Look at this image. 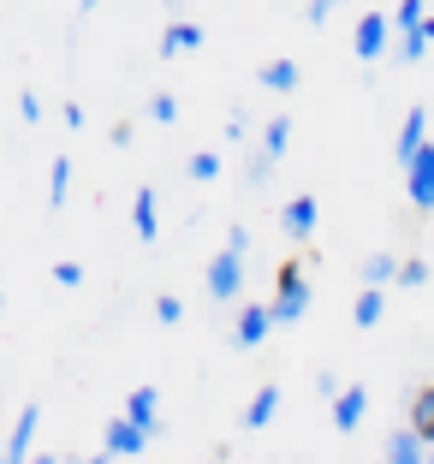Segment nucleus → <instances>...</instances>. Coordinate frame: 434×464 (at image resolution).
<instances>
[{
	"mask_svg": "<svg viewBox=\"0 0 434 464\" xmlns=\"http://www.w3.org/2000/svg\"><path fill=\"white\" fill-rule=\"evenodd\" d=\"M245 179H250V185H256V191H262V185H268V179H274V155H268V150H256V155H250V161H245Z\"/></svg>",
	"mask_w": 434,
	"mask_h": 464,
	"instance_id": "25",
	"label": "nucleus"
},
{
	"mask_svg": "<svg viewBox=\"0 0 434 464\" xmlns=\"http://www.w3.org/2000/svg\"><path fill=\"white\" fill-rule=\"evenodd\" d=\"M0 464H6V447H0Z\"/></svg>",
	"mask_w": 434,
	"mask_h": 464,
	"instance_id": "37",
	"label": "nucleus"
},
{
	"mask_svg": "<svg viewBox=\"0 0 434 464\" xmlns=\"http://www.w3.org/2000/svg\"><path fill=\"white\" fill-rule=\"evenodd\" d=\"M274 411H280V387H262V393L250 399V411H245V429H268Z\"/></svg>",
	"mask_w": 434,
	"mask_h": 464,
	"instance_id": "18",
	"label": "nucleus"
},
{
	"mask_svg": "<svg viewBox=\"0 0 434 464\" xmlns=\"http://www.w3.org/2000/svg\"><path fill=\"white\" fill-rule=\"evenodd\" d=\"M405 191H410V208H417V215H434V143L405 167Z\"/></svg>",
	"mask_w": 434,
	"mask_h": 464,
	"instance_id": "3",
	"label": "nucleus"
},
{
	"mask_svg": "<svg viewBox=\"0 0 434 464\" xmlns=\"http://www.w3.org/2000/svg\"><path fill=\"white\" fill-rule=\"evenodd\" d=\"M190 179H197V185L220 179V155H215V150H197V155H190Z\"/></svg>",
	"mask_w": 434,
	"mask_h": 464,
	"instance_id": "24",
	"label": "nucleus"
},
{
	"mask_svg": "<svg viewBox=\"0 0 434 464\" xmlns=\"http://www.w3.org/2000/svg\"><path fill=\"white\" fill-rule=\"evenodd\" d=\"M101 440H108L113 459H143V447H149V435L131 423V417H113L108 429H101Z\"/></svg>",
	"mask_w": 434,
	"mask_h": 464,
	"instance_id": "6",
	"label": "nucleus"
},
{
	"mask_svg": "<svg viewBox=\"0 0 434 464\" xmlns=\"http://www.w3.org/2000/svg\"><path fill=\"white\" fill-rule=\"evenodd\" d=\"M422 54H429V36H422V30H405V36H399V66H417Z\"/></svg>",
	"mask_w": 434,
	"mask_h": 464,
	"instance_id": "23",
	"label": "nucleus"
},
{
	"mask_svg": "<svg viewBox=\"0 0 434 464\" xmlns=\"http://www.w3.org/2000/svg\"><path fill=\"white\" fill-rule=\"evenodd\" d=\"M185 48H203V30L197 24H167V36H161V60H173V54H185Z\"/></svg>",
	"mask_w": 434,
	"mask_h": 464,
	"instance_id": "17",
	"label": "nucleus"
},
{
	"mask_svg": "<svg viewBox=\"0 0 434 464\" xmlns=\"http://www.w3.org/2000/svg\"><path fill=\"white\" fill-rule=\"evenodd\" d=\"M405 429H410L417 440H429V447H434V382L410 393V423H405Z\"/></svg>",
	"mask_w": 434,
	"mask_h": 464,
	"instance_id": "12",
	"label": "nucleus"
},
{
	"mask_svg": "<svg viewBox=\"0 0 434 464\" xmlns=\"http://www.w3.org/2000/svg\"><path fill=\"white\" fill-rule=\"evenodd\" d=\"M149 113H155V120H161V125H173V120H178V102H173V96H167V90H161V96L149 102Z\"/></svg>",
	"mask_w": 434,
	"mask_h": 464,
	"instance_id": "28",
	"label": "nucleus"
},
{
	"mask_svg": "<svg viewBox=\"0 0 434 464\" xmlns=\"http://www.w3.org/2000/svg\"><path fill=\"white\" fill-rule=\"evenodd\" d=\"M60 120H66V131H83V108H78V102H66V108H60Z\"/></svg>",
	"mask_w": 434,
	"mask_h": 464,
	"instance_id": "32",
	"label": "nucleus"
},
{
	"mask_svg": "<svg viewBox=\"0 0 434 464\" xmlns=\"http://www.w3.org/2000/svg\"><path fill=\"white\" fill-rule=\"evenodd\" d=\"M66 464H113V452H101V459H66Z\"/></svg>",
	"mask_w": 434,
	"mask_h": 464,
	"instance_id": "33",
	"label": "nucleus"
},
{
	"mask_svg": "<svg viewBox=\"0 0 434 464\" xmlns=\"http://www.w3.org/2000/svg\"><path fill=\"white\" fill-rule=\"evenodd\" d=\"M315 215H322V208H315V197H292V203L280 208V227L292 232V245H304V238L315 232Z\"/></svg>",
	"mask_w": 434,
	"mask_h": 464,
	"instance_id": "9",
	"label": "nucleus"
},
{
	"mask_svg": "<svg viewBox=\"0 0 434 464\" xmlns=\"http://www.w3.org/2000/svg\"><path fill=\"white\" fill-rule=\"evenodd\" d=\"M429 464H434V447H429Z\"/></svg>",
	"mask_w": 434,
	"mask_h": 464,
	"instance_id": "38",
	"label": "nucleus"
},
{
	"mask_svg": "<svg viewBox=\"0 0 434 464\" xmlns=\"http://www.w3.org/2000/svg\"><path fill=\"white\" fill-rule=\"evenodd\" d=\"M227 250H232V256H245V250H250V232L232 227V232H227Z\"/></svg>",
	"mask_w": 434,
	"mask_h": 464,
	"instance_id": "30",
	"label": "nucleus"
},
{
	"mask_svg": "<svg viewBox=\"0 0 434 464\" xmlns=\"http://www.w3.org/2000/svg\"><path fill=\"white\" fill-rule=\"evenodd\" d=\"M36 423H42V405H24V411H18L13 435H6V464H30V440H36Z\"/></svg>",
	"mask_w": 434,
	"mask_h": 464,
	"instance_id": "8",
	"label": "nucleus"
},
{
	"mask_svg": "<svg viewBox=\"0 0 434 464\" xmlns=\"http://www.w3.org/2000/svg\"><path fill=\"white\" fill-rule=\"evenodd\" d=\"M381 310H387V298H381V292H363V298H357V310H352V322H357V328H375Z\"/></svg>",
	"mask_w": 434,
	"mask_h": 464,
	"instance_id": "21",
	"label": "nucleus"
},
{
	"mask_svg": "<svg viewBox=\"0 0 434 464\" xmlns=\"http://www.w3.org/2000/svg\"><path fill=\"white\" fill-rule=\"evenodd\" d=\"M387 30H393V24H387V13H363V18H357V30H352V48H357V60H363V66H369V60H381V54H387Z\"/></svg>",
	"mask_w": 434,
	"mask_h": 464,
	"instance_id": "5",
	"label": "nucleus"
},
{
	"mask_svg": "<svg viewBox=\"0 0 434 464\" xmlns=\"http://www.w3.org/2000/svg\"><path fill=\"white\" fill-rule=\"evenodd\" d=\"M399 286H429V262L405 256V262H399Z\"/></svg>",
	"mask_w": 434,
	"mask_h": 464,
	"instance_id": "27",
	"label": "nucleus"
},
{
	"mask_svg": "<svg viewBox=\"0 0 434 464\" xmlns=\"http://www.w3.org/2000/svg\"><path fill=\"white\" fill-rule=\"evenodd\" d=\"M18 113H24V120H42V102H36V90H24V96H18Z\"/></svg>",
	"mask_w": 434,
	"mask_h": 464,
	"instance_id": "31",
	"label": "nucleus"
},
{
	"mask_svg": "<svg viewBox=\"0 0 434 464\" xmlns=\"http://www.w3.org/2000/svg\"><path fill=\"white\" fill-rule=\"evenodd\" d=\"M30 464H60V459H54V452H42V459H30Z\"/></svg>",
	"mask_w": 434,
	"mask_h": 464,
	"instance_id": "35",
	"label": "nucleus"
},
{
	"mask_svg": "<svg viewBox=\"0 0 434 464\" xmlns=\"http://www.w3.org/2000/svg\"><path fill=\"white\" fill-rule=\"evenodd\" d=\"M155 322H161V328H178V322H185V304H178L173 292H161V298H155Z\"/></svg>",
	"mask_w": 434,
	"mask_h": 464,
	"instance_id": "26",
	"label": "nucleus"
},
{
	"mask_svg": "<svg viewBox=\"0 0 434 464\" xmlns=\"http://www.w3.org/2000/svg\"><path fill=\"white\" fill-rule=\"evenodd\" d=\"M327 6H333V0H327Z\"/></svg>",
	"mask_w": 434,
	"mask_h": 464,
	"instance_id": "39",
	"label": "nucleus"
},
{
	"mask_svg": "<svg viewBox=\"0 0 434 464\" xmlns=\"http://www.w3.org/2000/svg\"><path fill=\"white\" fill-rule=\"evenodd\" d=\"M274 328H292V322H304L310 315V274H304V262H280V274H274Z\"/></svg>",
	"mask_w": 434,
	"mask_h": 464,
	"instance_id": "1",
	"label": "nucleus"
},
{
	"mask_svg": "<svg viewBox=\"0 0 434 464\" xmlns=\"http://www.w3.org/2000/svg\"><path fill=\"white\" fill-rule=\"evenodd\" d=\"M363 411H369V393H363V387H345V393L333 399V429H340V435H352V429L363 423Z\"/></svg>",
	"mask_w": 434,
	"mask_h": 464,
	"instance_id": "13",
	"label": "nucleus"
},
{
	"mask_svg": "<svg viewBox=\"0 0 434 464\" xmlns=\"http://www.w3.org/2000/svg\"><path fill=\"white\" fill-rule=\"evenodd\" d=\"M78 13H95V0H78Z\"/></svg>",
	"mask_w": 434,
	"mask_h": 464,
	"instance_id": "36",
	"label": "nucleus"
},
{
	"mask_svg": "<svg viewBox=\"0 0 434 464\" xmlns=\"http://www.w3.org/2000/svg\"><path fill=\"white\" fill-rule=\"evenodd\" d=\"M256 78H262V90L285 96V90H298V78H304V72H298V60H268V66H262Z\"/></svg>",
	"mask_w": 434,
	"mask_h": 464,
	"instance_id": "16",
	"label": "nucleus"
},
{
	"mask_svg": "<svg viewBox=\"0 0 434 464\" xmlns=\"http://www.w3.org/2000/svg\"><path fill=\"white\" fill-rule=\"evenodd\" d=\"M285 143H292V120H285V113H274V120L262 125V150H268L274 161H280V155H285Z\"/></svg>",
	"mask_w": 434,
	"mask_h": 464,
	"instance_id": "19",
	"label": "nucleus"
},
{
	"mask_svg": "<svg viewBox=\"0 0 434 464\" xmlns=\"http://www.w3.org/2000/svg\"><path fill=\"white\" fill-rule=\"evenodd\" d=\"M131 227L143 245H155V232H161V197H155V185H137L131 197Z\"/></svg>",
	"mask_w": 434,
	"mask_h": 464,
	"instance_id": "7",
	"label": "nucleus"
},
{
	"mask_svg": "<svg viewBox=\"0 0 434 464\" xmlns=\"http://www.w3.org/2000/svg\"><path fill=\"white\" fill-rule=\"evenodd\" d=\"M422 18H429L422 0H399V6H393V30H422Z\"/></svg>",
	"mask_w": 434,
	"mask_h": 464,
	"instance_id": "22",
	"label": "nucleus"
},
{
	"mask_svg": "<svg viewBox=\"0 0 434 464\" xmlns=\"http://www.w3.org/2000/svg\"><path fill=\"white\" fill-rule=\"evenodd\" d=\"M422 150H429V108H410V113H405V125H399V137H393V161H399V167H410Z\"/></svg>",
	"mask_w": 434,
	"mask_h": 464,
	"instance_id": "4",
	"label": "nucleus"
},
{
	"mask_svg": "<svg viewBox=\"0 0 434 464\" xmlns=\"http://www.w3.org/2000/svg\"><path fill=\"white\" fill-rule=\"evenodd\" d=\"M357 280H363V292H381V286H393V280H399V262H393V256H381V250H375V256H363V268H357Z\"/></svg>",
	"mask_w": 434,
	"mask_h": 464,
	"instance_id": "15",
	"label": "nucleus"
},
{
	"mask_svg": "<svg viewBox=\"0 0 434 464\" xmlns=\"http://www.w3.org/2000/svg\"><path fill=\"white\" fill-rule=\"evenodd\" d=\"M387 464H429V440H417L410 429L387 435Z\"/></svg>",
	"mask_w": 434,
	"mask_h": 464,
	"instance_id": "14",
	"label": "nucleus"
},
{
	"mask_svg": "<svg viewBox=\"0 0 434 464\" xmlns=\"http://www.w3.org/2000/svg\"><path fill=\"white\" fill-rule=\"evenodd\" d=\"M66 185H72V161H66V155H54V167H48V208L66 203Z\"/></svg>",
	"mask_w": 434,
	"mask_h": 464,
	"instance_id": "20",
	"label": "nucleus"
},
{
	"mask_svg": "<svg viewBox=\"0 0 434 464\" xmlns=\"http://www.w3.org/2000/svg\"><path fill=\"white\" fill-rule=\"evenodd\" d=\"M422 36H429V42H434V18H422Z\"/></svg>",
	"mask_w": 434,
	"mask_h": 464,
	"instance_id": "34",
	"label": "nucleus"
},
{
	"mask_svg": "<svg viewBox=\"0 0 434 464\" xmlns=\"http://www.w3.org/2000/svg\"><path fill=\"white\" fill-rule=\"evenodd\" d=\"M268 328H274V310H262V304H245V315H238L232 340H238V345L250 352V345H262V340H268Z\"/></svg>",
	"mask_w": 434,
	"mask_h": 464,
	"instance_id": "10",
	"label": "nucleus"
},
{
	"mask_svg": "<svg viewBox=\"0 0 434 464\" xmlns=\"http://www.w3.org/2000/svg\"><path fill=\"white\" fill-rule=\"evenodd\" d=\"M54 280L60 286H83V262H54Z\"/></svg>",
	"mask_w": 434,
	"mask_h": 464,
	"instance_id": "29",
	"label": "nucleus"
},
{
	"mask_svg": "<svg viewBox=\"0 0 434 464\" xmlns=\"http://www.w3.org/2000/svg\"><path fill=\"white\" fill-rule=\"evenodd\" d=\"M238 286H245V256L220 250V256L208 262V298H215V304H232V298H238Z\"/></svg>",
	"mask_w": 434,
	"mask_h": 464,
	"instance_id": "2",
	"label": "nucleus"
},
{
	"mask_svg": "<svg viewBox=\"0 0 434 464\" xmlns=\"http://www.w3.org/2000/svg\"><path fill=\"white\" fill-rule=\"evenodd\" d=\"M155 411H161V393H155V387H137V393L125 399V417H131L143 435H155V429H161V417H155Z\"/></svg>",
	"mask_w": 434,
	"mask_h": 464,
	"instance_id": "11",
	"label": "nucleus"
}]
</instances>
